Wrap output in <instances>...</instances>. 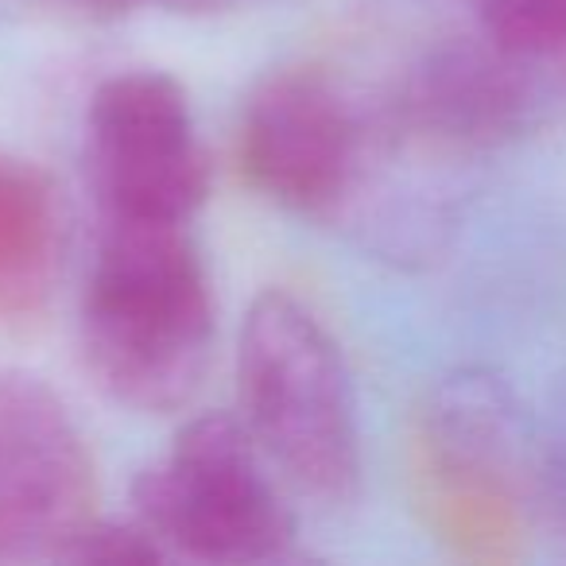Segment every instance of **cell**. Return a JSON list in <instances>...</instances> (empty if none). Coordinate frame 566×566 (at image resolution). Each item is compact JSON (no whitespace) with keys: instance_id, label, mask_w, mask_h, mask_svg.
<instances>
[{"instance_id":"obj_11","label":"cell","mask_w":566,"mask_h":566,"mask_svg":"<svg viewBox=\"0 0 566 566\" xmlns=\"http://www.w3.org/2000/svg\"><path fill=\"white\" fill-rule=\"evenodd\" d=\"M63 563H167V555L136 520L120 524V520L94 516L74 535Z\"/></svg>"},{"instance_id":"obj_6","label":"cell","mask_w":566,"mask_h":566,"mask_svg":"<svg viewBox=\"0 0 566 566\" xmlns=\"http://www.w3.org/2000/svg\"><path fill=\"white\" fill-rule=\"evenodd\" d=\"M82 164L102 221L190 226L210 195L190 97L164 71L113 74L90 94Z\"/></svg>"},{"instance_id":"obj_7","label":"cell","mask_w":566,"mask_h":566,"mask_svg":"<svg viewBox=\"0 0 566 566\" xmlns=\"http://www.w3.org/2000/svg\"><path fill=\"white\" fill-rule=\"evenodd\" d=\"M94 504V454L63 396L0 369V563H63Z\"/></svg>"},{"instance_id":"obj_12","label":"cell","mask_w":566,"mask_h":566,"mask_svg":"<svg viewBox=\"0 0 566 566\" xmlns=\"http://www.w3.org/2000/svg\"><path fill=\"white\" fill-rule=\"evenodd\" d=\"M17 4H32V9H74L86 17L90 0H17Z\"/></svg>"},{"instance_id":"obj_9","label":"cell","mask_w":566,"mask_h":566,"mask_svg":"<svg viewBox=\"0 0 566 566\" xmlns=\"http://www.w3.org/2000/svg\"><path fill=\"white\" fill-rule=\"evenodd\" d=\"M66 218L51 179L0 148V323L28 318L63 272Z\"/></svg>"},{"instance_id":"obj_2","label":"cell","mask_w":566,"mask_h":566,"mask_svg":"<svg viewBox=\"0 0 566 566\" xmlns=\"http://www.w3.org/2000/svg\"><path fill=\"white\" fill-rule=\"evenodd\" d=\"M241 419L268 462L303 496L349 504L361 489V427L354 380L315 311L264 292L237 342Z\"/></svg>"},{"instance_id":"obj_4","label":"cell","mask_w":566,"mask_h":566,"mask_svg":"<svg viewBox=\"0 0 566 566\" xmlns=\"http://www.w3.org/2000/svg\"><path fill=\"white\" fill-rule=\"evenodd\" d=\"M272 470L244 419L210 411L182 423L171 450L140 470L133 481V520L167 558L280 563L295 547V516Z\"/></svg>"},{"instance_id":"obj_5","label":"cell","mask_w":566,"mask_h":566,"mask_svg":"<svg viewBox=\"0 0 566 566\" xmlns=\"http://www.w3.org/2000/svg\"><path fill=\"white\" fill-rule=\"evenodd\" d=\"M423 470L450 532L478 551H509L543 512L547 447L512 388L493 373H458L423 411Z\"/></svg>"},{"instance_id":"obj_13","label":"cell","mask_w":566,"mask_h":566,"mask_svg":"<svg viewBox=\"0 0 566 566\" xmlns=\"http://www.w3.org/2000/svg\"><path fill=\"white\" fill-rule=\"evenodd\" d=\"M218 0H164V9H210Z\"/></svg>"},{"instance_id":"obj_10","label":"cell","mask_w":566,"mask_h":566,"mask_svg":"<svg viewBox=\"0 0 566 566\" xmlns=\"http://www.w3.org/2000/svg\"><path fill=\"white\" fill-rule=\"evenodd\" d=\"M481 32L527 63H555L566 51V0H478Z\"/></svg>"},{"instance_id":"obj_3","label":"cell","mask_w":566,"mask_h":566,"mask_svg":"<svg viewBox=\"0 0 566 566\" xmlns=\"http://www.w3.org/2000/svg\"><path fill=\"white\" fill-rule=\"evenodd\" d=\"M396 128L323 66H280L249 90L237 120V164L280 210L361 226L396 159Z\"/></svg>"},{"instance_id":"obj_1","label":"cell","mask_w":566,"mask_h":566,"mask_svg":"<svg viewBox=\"0 0 566 566\" xmlns=\"http://www.w3.org/2000/svg\"><path fill=\"white\" fill-rule=\"evenodd\" d=\"M78 346L94 385L125 408L167 416L195 400L213 357V292L190 226L102 221Z\"/></svg>"},{"instance_id":"obj_8","label":"cell","mask_w":566,"mask_h":566,"mask_svg":"<svg viewBox=\"0 0 566 566\" xmlns=\"http://www.w3.org/2000/svg\"><path fill=\"white\" fill-rule=\"evenodd\" d=\"M527 59L485 32L431 48L403 78L392 120L427 151H481L520 133L532 109Z\"/></svg>"},{"instance_id":"obj_14","label":"cell","mask_w":566,"mask_h":566,"mask_svg":"<svg viewBox=\"0 0 566 566\" xmlns=\"http://www.w3.org/2000/svg\"><path fill=\"white\" fill-rule=\"evenodd\" d=\"M555 63H558V71H563V78H566V51H563V55L555 59Z\"/></svg>"}]
</instances>
